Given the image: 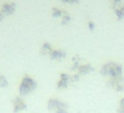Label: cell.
<instances>
[{"instance_id": "6da1fadb", "label": "cell", "mask_w": 124, "mask_h": 113, "mask_svg": "<svg viewBox=\"0 0 124 113\" xmlns=\"http://www.w3.org/2000/svg\"><path fill=\"white\" fill-rule=\"evenodd\" d=\"M36 86H38V83L33 77H31L30 75H24L20 81V85H19V93L20 96H25V94L31 93L32 91H35Z\"/></svg>"}, {"instance_id": "7a4b0ae2", "label": "cell", "mask_w": 124, "mask_h": 113, "mask_svg": "<svg viewBox=\"0 0 124 113\" xmlns=\"http://www.w3.org/2000/svg\"><path fill=\"white\" fill-rule=\"evenodd\" d=\"M100 72L104 76L116 77V76H121V73H123V67H121L120 64H117V63H115V61H108L101 67Z\"/></svg>"}, {"instance_id": "3957f363", "label": "cell", "mask_w": 124, "mask_h": 113, "mask_svg": "<svg viewBox=\"0 0 124 113\" xmlns=\"http://www.w3.org/2000/svg\"><path fill=\"white\" fill-rule=\"evenodd\" d=\"M47 108H48L49 110H54V112L56 113V112H59V110L68 109V105L65 104L64 101L56 99V97H51V99L48 100V102H47Z\"/></svg>"}, {"instance_id": "277c9868", "label": "cell", "mask_w": 124, "mask_h": 113, "mask_svg": "<svg viewBox=\"0 0 124 113\" xmlns=\"http://www.w3.org/2000/svg\"><path fill=\"white\" fill-rule=\"evenodd\" d=\"M15 11H16V4L15 3H4V4H1V8H0V21H3L6 17L14 15Z\"/></svg>"}, {"instance_id": "5b68a950", "label": "cell", "mask_w": 124, "mask_h": 113, "mask_svg": "<svg viewBox=\"0 0 124 113\" xmlns=\"http://www.w3.org/2000/svg\"><path fill=\"white\" fill-rule=\"evenodd\" d=\"M108 85H109L112 89L117 91V92L124 91V77H123V76L109 77V80H108Z\"/></svg>"}, {"instance_id": "8992f818", "label": "cell", "mask_w": 124, "mask_h": 113, "mask_svg": "<svg viewBox=\"0 0 124 113\" xmlns=\"http://www.w3.org/2000/svg\"><path fill=\"white\" fill-rule=\"evenodd\" d=\"M12 106H14V112L15 113H19V112H22V110L27 109V102H25L24 99L19 94V96H16V97L12 99Z\"/></svg>"}, {"instance_id": "52a82bcc", "label": "cell", "mask_w": 124, "mask_h": 113, "mask_svg": "<svg viewBox=\"0 0 124 113\" xmlns=\"http://www.w3.org/2000/svg\"><path fill=\"white\" fill-rule=\"evenodd\" d=\"M71 84V75H68V73H60V77H59V80H57V84H56V86L59 89H64V88H67L68 85Z\"/></svg>"}, {"instance_id": "ba28073f", "label": "cell", "mask_w": 124, "mask_h": 113, "mask_svg": "<svg viewBox=\"0 0 124 113\" xmlns=\"http://www.w3.org/2000/svg\"><path fill=\"white\" fill-rule=\"evenodd\" d=\"M91 71H93V68H92L91 64H88V63H81L80 65H79V68L76 69V73L78 75H87V73H89Z\"/></svg>"}, {"instance_id": "9c48e42d", "label": "cell", "mask_w": 124, "mask_h": 113, "mask_svg": "<svg viewBox=\"0 0 124 113\" xmlns=\"http://www.w3.org/2000/svg\"><path fill=\"white\" fill-rule=\"evenodd\" d=\"M48 57L51 60H62L65 57V52L63 49H52V52L49 53Z\"/></svg>"}, {"instance_id": "30bf717a", "label": "cell", "mask_w": 124, "mask_h": 113, "mask_svg": "<svg viewBox=\"0 0 124 113\" xmlns=\"http://www.w3.org/2000/svg\"><path fill=\"white\" fill-rule=\"evenodd\" d=\"M52 45L49 43H44L43 45L40 47V53L41 55H44V56H49V53L52 52Z\"/></svg>"}, {"instance_id": "8fae6325", "label": "cell", "mask_w": 124, "mask_h": 113, "mask_svg": "<svg viewBox=\"0 0 124 113\" xmlns=\"http://www.w3.org/2000/svg\"><path fill=\"white\" fill-rule=\"evenodd\" d=\"M71 21V15L68 14L67 11H63V15H62V24H67V23Z\"/></svg>"}, {"instance_id": "7c38bea8", "label": "cell", "mask_w": 124, "mask_h": 113, "mask_svg": "<svg viewBox=\"0 0 124 113\" xmlns=\"http://www.w3.org/2000/svg\"><path fill=\"white\" fill-rule=\"evenodd\" d=\"M63 11H64V9H60V8H57V7H54L52 11H51V14H52V16H54V17H62Z\"/></svg>"}, {"instance_id": "4fadbf2b", "label": "cell", "mask_w": 124, "mask_h": 113, "mask_svg": "<svg viewBox=\"0 0 124 113\" xmlns=\"http://www.w3.org/2000/svg\"><path fill=\"white\" fill-rule=\"evenodd\" d=\"M0 86L1 88H7L8 86V80L6 78L4 75H0Z\"/></svg>"}, {"instance_id": "5bb4252c", "label": "cell", "mask_w": 124, "mask_h": 113, "mask_svg": "<svg viewBox=\"0 0 124 113\" xmlns=\"http://www.w3.org/2000/svg\"><path fill=\"white\" fill-rule=\"evenodd\" d=\"M117 113H124V99H121L119 101V106H117Z\"/></svg>"}, {"instance_id": "9a60e30c", "label": "cell", "mask_w": 124, "mask_h": 113, "mask_svg": "<svg viewBox=\"0 0 124 113\" xmlns=\"http://www.w3.org/2000/svg\"><path fill=\"white\" fill-rule=\"evenodd\" d=\"M63 3H70V4H73V3H79V0H62Z\"/></svg>"}, {"instance_id": "2e32d148", "label": "cell", "mask_w": 124, "mask_h": 113, "mask_svg": "<svg viewBox=\"0 0 124 113\" xmlns=\"http://www.w3.org/2000/svg\"><path fill=\"white\" fill-rule=\"evenodd\" d=\"M0 75H1V73H0Z\"/></svg>"}]
</instances>
